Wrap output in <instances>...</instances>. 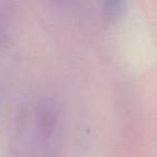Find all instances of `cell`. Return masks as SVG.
Returning <instances> with one entry per match:
<instances>
[{
  "label": "cell",
  "mask_w": 157,
  "mask_h": 157,
  "mask_svg": "<svg viewBox=\"0 0 157 157\" xmlns=\"http://www.w3.org/2000/svg\"><path fill=\"white\" fill-rule=\"evenodd\" d=\"M105 2H107L108 10H109L110 12L114 13V12L118 11V8H120L121 0H105Z\"/></svg>",
  "instance_id": "6da1fadb"
}]
</instances>
